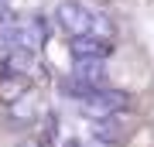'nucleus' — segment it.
Listing matches in <instances>:
<instances>
[{"label": "nucleus", "mask_w": 154, "mask_h": 147, "mask_svg": "<svg viewBox=\"0 0 154 147\" xmlns=\"http://www.w3.org/2000/svg\"><path fill=\"white\" fill-rule=\"evenodd\" d=\"M58 24L75 38V34H96L99 27V14H89L86 7L79 4H62L58 7Z\"/></svg>", "instance_id": "1"}, {"label": "nucleus", "mask_w": 154, "mask_h": 147, "mask_svg": "<svg viewBox=\"0 0 154 147\" xmlns=\"http://www.w3.org/2000/svg\"><path fill=\"white\" fill-rule=\"evenodd\" d=\"M72 51H75L79 58H106L110 41L99 38V34H75V38H72Z\"/></svg>", "instance_id": "2"}, {"label": "nucleus", "mask_w": 154, "mask_h": 147, "mask_svg": "<svg viewBox=\"0 0 154 147\" xmlns=\"http://www.w3.org/2000/svg\"><path fill=\"white\" fill-rule=\"evenodd\" d=\"M24 89H28V82L21 75H11V79H0V99H21Z\"/></svg>", "instance_id": "3"}, {"label": "nucleus", "mask_w": 154, "mask_h": 147, "mask_svg": "<svg viewBox=\"0 0 154 147\" xmlns=\"http://www.w3.org/2000/svg\"><path fill=\"white\" fill-rule=\"evenodd\" d=\"M24 147H34V144H24Z\"/></svg>", "instance_id": "4"}]
</instances>
